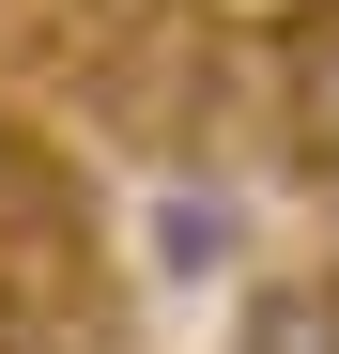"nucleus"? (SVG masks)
I'll return each mask as SVG.
<instances>
[{"instance_id":"1","label":"nucleus","mask_w":339,"mask_h":354,"mask_svg":"<svg viewBox=\"0 0 339 354\" xmlns=\"http://www.w3.org/2000/svg\"><path fill=\"white\" fill-rule=\"evenodd\" d=\"M93 262V201L31 124H0V292H62Z\"/></svg>"},{"instance_id":"2","label":"nucleus","mask_w":339,"mask_h":354,"mask_svg":"<svg viewBox=\"0 0 339 354\" xmlns=\"http://www.w3.org/2000/svg\"><path fill=\"white\" fill-rule=\"evenodd\" d=\"M262 124H277V154L293 169H339V0L324 16H293L262 46Z\"/></svg>"},{"instance_id":"3","label":"nucleus","mask_w":339,"mask_h":354,"mask_svg":"<svg viewBox=\"0 0 339 354\" xmlns=\"http://www.w3.org/2000/svg\"><path fill=\"white\" fill-rule=\"evenodd\" d=\"M139 247H154L170 292H201V277H232V262H247V201L216 185V169H170V185L139 201Z\"/></svg>"},{"instance_id":"4","label":"nucleus","mask_w":339,"mask_h":354,"mask_svg":"<svg viewBox=\"0 0 339 354\" xmlns=\"http://www.w3.org/2000/svg\"><path fill=\"white\" fill-rule=\"evenodd\" d=\"M232 354H339V277H277L247 292V339Z\"/></svg>"}]
</instances>
